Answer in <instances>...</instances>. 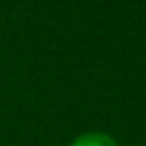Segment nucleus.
Here are the masks:
<instances>
[{
	"instance_id": "f257e3e1",
	"label": "nucleus",
	"mask_w": 146,
	"mask_h": 146,
	"mask_svg": "<svg viewBox=\"0 0 146 146\" xmlns=\"http://www.w3.org/2000/svg\"><path fill=\"white\" fill-rule=\"evenodd\" d=\"M68 146H120V144L106 132H84L76 136Z\"/></svg>"
}]
</instances>
